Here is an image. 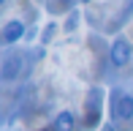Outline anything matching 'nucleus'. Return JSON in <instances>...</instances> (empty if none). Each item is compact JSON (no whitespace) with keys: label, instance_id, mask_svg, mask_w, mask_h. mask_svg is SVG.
<instances>
[{"label":"nucleus","instance_id":"7ed1b4c3","mask_svg":"<svg viewBox=\"0 0 133 131\" xmlns=\"http://www.w3.org/2000/svg\"><path fill=\"white\" fill-rule=\"evenodd\" d=\"M3 44L5 46H11V44H16V41H22V38H27V27H25V22L22 19H8L3 25Z\"/></svg>","mask_w":133,"mask_h":131},{"label":"nucleus","instance_id":"423d86ee","mask_svg":"<svg viewBox=\"0 0 133 131\" xmlns=\"http://www.w3.org/2000/svg\"><path fill=\"white\" fill-rule=\"evenodd\" d=\"M54 33H57V25H54V22H52V25H46L44 33H41V44H49V41L54 38Z\"/></svg>","mask_w":133,"mask_h":131},{"label":"nucleus","instance_id":"1a4fd4ad","mask_svg":"<svg viewBox=\"0 0 133 131\" xmlns=\"http://www.w3.org/2000/svg\"><path fill=\"white\" fill-rule=\"evenodd\" d=\"M63 3H65V5H71V3H74V0H63Z\"/></svg>","mask_w":133,"mask_h":131},{"label":"nucleus","instance_id":"9b49d317","mask_svg":"<svg viewBox=\"0 0 133 131\" xmlns=\"http://www.w3.org/2000/svg\"><path fill=\"white\" fill-rule=\"evenodd\" d=\"M82 3H90V0H82Z\"/></svg>","mask_w":133,"mask_h":131},{"label":"nucleus","instance_id":"f257e3e1","mask_svg":"<svg viewBox=\"0 0 133 131\" xmlns=\"http://www.w3.org/2000/svg\"><path fill=\"white\" fill-rule=\"evenodd\" d=\"M114 120H119L122 126H133V96L130 93H114Z\"/></svg>","mask_w":133,"mask_h":131},{"label":"nucleus","instance_id":"39448f33","mask_svg":"<svg viewBox=\"0 0 133 131\" xmlns=\"http://www.w3.org/2000/svg\"><path fill=\"white\" fill-rule=\"evenodd\" d=\"M52 131H76V115L68 112V109L57 112L54 120H52Z\"/></svg>","mask_w":133,"mask_h":131},{"label":"nucleus","instance_id":"20e7f679","mask_svg":"<svg viewBox=\"0 0 133 131\" xmlns=\"http://www.w3.org/2000/svg\"><path fill=\"white\" fill-rule=\"evenodd\" d=\"M22 66H25V60H22L19 52H8V55H5V60H3V68H0L3 79H5V82L16 79V76L22 74Z\"/></svg>","mask_w":133,"mask_h":131},{"label":"nucleus","instance_id":"0eeeda50","mask_svg":"<svg viewBox=\"0 0 133 131\" xmlns=\"http://www.w3.org/2000/svg\"><path fill=\"white\" fill-rule=\"evenodd\" d=\"M76 27V14H71V19H68V25H65V30H74Z\"/></svg>","mask_w":133,"mask_h":131},{"label":"nucleus","instance_id":"6e6552de","mask_svg":"<svg viewBox=\"0 0 133 131\" xmlns=\"http://www.w3.org/2000/svg\"><path fill=\"white\" fill-rule=\"evenodd\" d=\"M101 131H117V126H103Z\"/></svg>","mask_w":133,"mask_h":131},{"label":"nucleus","instance_id":"f03ea898","mask_svg":"<svg viewBox=\"0 0 133 131\" xmlns=\"http://www.w3.org/2000/svg\"><path fill=\"white\" fill-rule=\"evenodd\" d=\"M130 57H133V46H130V41L128 38H114V44H111V49H109V63L114 66V68H125V66L130 63Z\"/></svg>","mask_w":133,"mask_h":131},{"label":"nucleus","instance_id":"9d476101","mask_svg":"<svg viewBox=\"0 0 133 131\" xmlns=\"http://www.w3.org/2000/svg\"><path fill=\"white\" fill-rule=\"evenodd\" d=\"M41 131H52V128H41Z\"/></svg>","mask_w":133,"mask_h":131}]
</instances>
